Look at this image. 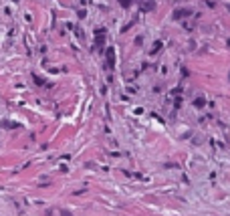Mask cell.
Wrapping results in <instances>:
<instances>
[{
	"mask_svg": "<svg viewBox=\"0 0 230 216\" xmlns=\"http://www.w3.org/2000/svg\"><path fill=\"white\" fill-rule=\"evenodd\" d=\"M61 214H63V216H71L69 212H65V210H61Z\"/></svg>",
	"mask_w": 230,
	"mask_h": 216,
	"instance_id": "obj_1",
	"label": "cell"
}]
</instances>
